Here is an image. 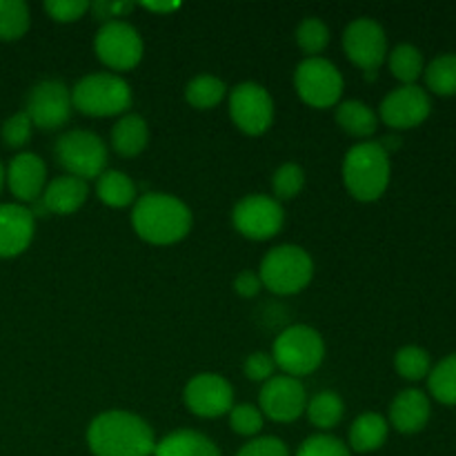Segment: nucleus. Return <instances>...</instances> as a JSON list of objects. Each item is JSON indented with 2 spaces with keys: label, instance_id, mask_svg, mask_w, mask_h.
I'll list each match as a JSON object with an SVG mask.
<instances>
[{
  "label": "nucleus",
  "instance_id": "f257e3e1",
  "mask_svg": "<svg viewBox=\"0 0 456 456\" xmlns=\"http://www.w3.org/2000/svg\"><path fill=\"white\" fill-rule=\"evenodd\" d=\"M87 444L94 456H154L156 450L151 428L125 410L98 414L89 423Z\"/></svg>",
  "mask_w": 456,
  "mask_h": 456
},
{
  "label": "nucleus",
  "instance_id": "f03ea898",
  "mask_svg": "<svg viewBox=\"0 0 456 456\" xmlns=\"http://www.w3.org/2000/svg\"><path fill=\"white\" fill-rule=\"evenodd\" d=\"M132 225L147 243L172 245L191 230V212L176 196L150 191L134 203Z\"/></svg>",
  "mask_w": 456,
  "mask_h": 456
},
{
  "label": "nucleus",
  "instance_id": "7ed1b4c3",
  "mask_svg": "<svg viewBox=\"0 0 456 456\" xmlns=\"http://www.w3.org/2000/svg\"><path fill=\"white\" fill-rule=\"evenodd\" d=\"M390 154L381 142H359L347 150L343 160V181L356 200L372 203L390 185Z\"/></svg>",
  "mask_w": 456,
  "mask_h": 456
},
{
  "label": "nucleus",
  "instance_id": "20e7f679",
  "mask_svg": "<svg viewBox=\"0 0 456 456\" xmlns=\"http://www.w3.org/2000/svg\"><path fill=\"white\" fill-rule=\"evenodd\" d=\"M312 274H314V263L310 254L298 245H279L270 249L261 261V283L270 292L289 297L310 285Z\"/></svg>",
  "mask_w": 456,
  "mask_h": 456
},
{
  "label": "nucleus",
  "instance_id": "39448f33",
  "mask_svg": "<svg viewBox=\"0 0 456 456\" xmlns=\"http://www.w3.org/2000/svg\"><path fill=\"white\" fill-rule=\"evenodd\" d=\"M71 107L87 116H116L132 107V89L116 74H89L71 89Z\"/></svg>",
  "mask_w": 456,
  "mask_h": 456
},
{
  "label": "nucleus",
  "instance_id": "423d86ee",
  "mask_svg": "<svg viewBox=\"0 0 456 456\" xmlns=\"http://www.w3.org/2000/svg\"><path fill=\"white\" fill-rule=\"evenodd\" d=\"M325 356V343L321 334L310 325H292L283 330L274 341L272 359L276 368L283 370L288 377H305L312 374Z\"/></svg>",
  "mask_w": 456,
  "mask_h": 456
},
{
  "label": "nucleus",
  "instance_id": "0eeeda50",
  "mask_svg": "<svg viewBox=\"0 0 456 456\" xmlns=\"http://www.w3.org/2000/svg\"><path fill=\"white\" fill-rule=\"evenodd\" d=\"M56 160L69 172V176L87 183V178H98L105 172L107 147L94 132L74 129L56 141Z\"/></svg>",
  "mask_w": 456,
  "mask_h": 456
},
{
  "label": "nucleus",
  "instance_id": "6e6552de",
  "mask_svg": "<svg viewBox=\"0 0 456 456\" xmlns=\"http://www.w3.org/2000/svg\"><path fill=\"white\" fill-rule=\"evenodd\" d=\"M294 87L307 105L325 110V107L337 105L341 98L343 76L328 58H305L294 71Z\"/></svg>",
  "mask_w": 456,
  "mask_h": 456
},
{
  "label": "nucleus",
  "instance_id": "1a4fd4ad",
  "mask_svg": "<svg viewBox=\"0 0 456 456\" xmlns=\"http://www.w3.org/2000/svg\"><path fill=\"white\" fill-rule=\"evenodd\" d=\"M94 49L102 65L111 67L116 71L132 69L142 58V38L136 27L125 20L102 22L98 29Z\"/></svg>",
  "mask_w": 456,
  "mask_h": 456
},
{
  "label": "nucleus",
  "instance_id": "9d476101",
  "mask_svg": "<svg viewBox=\"0 0 456 456\" xmlns=\"http://www.w3.org/2000/svg\"><path fill=\"white\" fill-rule=\"evenodd\" d=\"M234 227L252 240H267L283 227L285 212L274 196L249 194L236 203L232 212Z\"/></svg>",
  "mask_w": 456,
  "mask_h": 456
},
{
  "label": "nucleus",
  "instance_id": "9b49d317",
  "mask_svg": "<svg viewBox=\"0 0 456 456\" xmlns=\"http://www.w3.org/2000/svg\"><path fill=\"white\" fill-rule=\"evenodd\" d=\"M230 114L240 132L258 136L274 120V101L263 85L240 83L230 94Z\"/></svg>",
  "mask_w": 456,
  "mask_h": 456
},
{
  "label": "nucleus",
  "instance_id": "f8f14e48",
  "mask_svg": "<svg viewBox=\"0 0 456 456\" xmlns=\"http://www.w3.org/2000/svg\"><path fill=\"white\" fill-rule=\"evenodd\" d=\"M343 47L347 58L370 74L377 71L387 56L386 31L372 18H356L343 31Z\"/></svg>",
  "mask_w": 456,
  "mask_h": 456
},
{
  "label": "nucleus",
  "instance_id": "ddd939ff",
  "mask_svg": "<svg viewBox=\"0 0 456 456\" xmlns=\"http://www.w3.org/2000/svg\"><path fill=\"white\" fill-rule=\"evenodd\" d=\"M27 116L40 129H58L71 116V92L61 80H40L27 94Z\"/></svg>",
  "mask_w": 456,
  "mask_h": 456
},
{
  "label": "nucleus",
  "instance_id": "4468645a",
  "mask_svg": "<svg viewBox=\"0 0 456 456\" xmlns=\"http://www.w3.org/2000/svg\"><path fill=\"white\" fill-rule=\"evenodd\" d=\"M183 399H185L190 412L203 419L223 417V414H227L234 408L232 405L234 403V390H232L230 381L223 379L221 374L212 372L196 374L185 386Z\"/></svg>",
  "mask_w": 456,
  "mask_h": 456
},
{
  "label": "nucleus",
  "instance_id": "2eb2a0df",
  "mask_svg": "<svg viewBox=\"0 0 456 456\" xmlns=\"http://www.w3.org/2000/svg\"><path fill=\"white\" fill-rule=\"evenodd\" d=\"M258 403H261L263 414L270 417L276 423H292L305 412L307 408V395L305 387L298 379L281 374V377H272L265 381L261 395H258Z\"/></svg>",
  "mask_w": 456,
  "mask_h": 456
},
{
  "label": "nucleus",
  "instance_id": "dca6fc26",
  "mask_svg": "<svg viewBox=\"0 0 456 456\" xmlns=\"http://www.w3.org/2000/svg\"><path fill=\"white\" fill-rule=\"evenodd\" d=\"M381 120L395 129H410L430 116L432 102L426 89L419 85H401L381 101Z\"/></svg>",
  "mask_w": 456,
  "mask_h": 456
},
{
  "label": "nucleus",
  "instance_id": "f3484780",
  "mask_svg": "<svg viewBox=\"0 0 456 456\" xmlns=\"http://www.w3.org/2000/svg\"><path fill=\"white\" fill-rule=\"evenodd\" d=\"M9 190L20 203H36L47 187V167L45 160L34 151H20L12 159L4 172Z\"/></svg>",
  "mask_w": 456,
  "mask_h": 456
},
{
  "label": "nucleus",
  "instance_id": "a211bd4d",
  "mask_svg": "<svg viewBox=\"0 0 456 456\" xmlns=\"http://www.w3.org/2000/svg\"><path fill=\"white\" fill-rule=\"evenodd\" d=\"M36 218L20 203H0V258H13L34 240Z\"/></svg>",
  "mask_w": 456,
  "mask_h": 456
},
{
  "label": "nucleus",
  "instance_id": "6ab92c4d",
  "mask_svg": "<svg viewBox=\"0 0 456 456\" xmlns=\"http://www.w3.org/2000/svg\"><path fill=\"white\" fill-rule=\"evenodd\" d=\"M430 421V399L421 390L399 392L390 405V423L401 435L421 432Z\"/></svg>",
  "mask_w": 456,
  "mask_h": 456
},
{
  "label": "nucleus",
  "instance_id": "aec40b11",
  "mask_svg": "<svg viewBox=\"0 0 456 456\" xmlns=\"http://www.w3.org/2000/svg\"><path fill=\"white\" fill-rule=\"evenodd\" d=\"M87 194V183L67 174V176H58L47 183L43 196H40V208L52 214H74L83 208Z\"/></svg>",
  "mask_w": 456,
  "mask_h": 456
},
{
  "label": "nucleus",
  "instance_id": "412c9836",
  "mask_svg": "<svg viewBox=\"0 0 456 456\" xmlns=\"http://www.w3.org/2000/svg\"><path fill=\"white\" fill-rule=\"evenodd\" d=\"M154 456H223L205 435L191 430H178L156 444Z\"/></svg>",
  "mask_w": 456,
  "mask_h": 456
},
{
  "label": "nucleus",
  "instance_id": "4be33fe9",
  "mask_svg": "<svg viewBox=\"0 0 456 456\" xmlns=\"http://www.w3.org/2000/svg\"><path fill=\"white\" fill-rule=\"evenodd\" d=\"M150 141V127L138 114H127L111 129V145L120 156H138Z\"/></svg>",
  "mask_w": 456,
  "mask_h": 456
},
{
  "label": "nucleus",
  "instance_id": "5701e85b",
  "mask_svg": "<svg viewBox=\"0 0 456 456\" xmlns=\"http://www.w3.org/2000/svg\"><path fill=\"white\" fill-rule=\"evenodd\" d=\"M387 439V421L377 412H365L352 423L350 448L354 452H374Z\"/></svg>",
  "mask_w": 456,
  "mask_h": 456
},
{
  "label": "nucleus",
  "instance_id": "b1692460",
  "mask_svg": "<svg viewBox=\"0 0 456 456\" xmlns=\"http://www.w3.org/2000/svg\"><path fill=\"white\" fill-rule=\"evenodd\" d=\"M96 194L110 208H127L136 200V185L118 169H107L96 178Z\"/></svg>",
  "mask_w": 456,
  "mask_h": 456
},
{
  "label": "nucleus",
  "instance_id": "393cba45",
  "mask_svg": "<svg viewBox=\"0 0 456 456\" xmlns=\"http://www.w3.org/2000/svg\"><path fill=\"white\" fill-rule=\"evenodd\" d=\"M337 123L350 136L365 138L377 132V114L363 101H346L337 107Z\"/></svg>",
  "mask_w": 456,
  "mask_h": 456
},
{
  "label": "nucleus",
  "instance_id": "a878e982",
  "mask_svg": "<svg viewBox=\"0 0 456 456\" xmlns=\"http://www.w3.org/2000/svg\"><path fill=\"white\" fill-rule=\"evenodd\" d=\"M305 412L307 417H310L312 426L321 428V430H332L334 426L341 423L343 412H346V405H343V399L337 395V392L323 390L307 401Z\"/></svg>",
  "mask_w": 456,
  "mask_h": 456
},
{
  "label": "nucleus",
  "instance_id": "bb28decb",
  "mask_svg": "<svg viewBox=\"0 0 456 456\" xmlns=\"http://www.w3.org/2000/svg\"><path fill=\"white\" fill-rule=\"evenodd\" d=\"M185 98L196 110H212L225 98V83L212 74L196 76L185 87Z\"/></svg>",
  "mask_w": 456,
  "mask_h": 456
},
{
  "label": "nucleus",
  "instance_id": "cd10ccee",
  "mask_svg": "<svg viewBox=\"0 0 456 456\" xmlns=\"http://www.w3.org/2000/svg\"><path fill=\"white\" fill-rule=\"evenodd\" d=\"M428 387L432 396L445 405H456V354L445 356L428 374Z\"/></svg>",
  "mask_w": 456,
  "mask_h": 456
},
{
  "label": "nucleus",
  "instance_id": "c85d7f7f",
  "mask_svg": "<svg viewBox=\"0 0 456 456\" xmlns=\"http://www.w3.org/2000/svg\"><path fill=\"white\" fill-rule=\"evenodd\" d=\"M426 83L439 96L456 94V53H441L426 67Z\"/></svg>",
  "mask_w": 456,
  "mask_h": 456
},
{
  "label": "nucleus",
  "instance_id": "c756f323",
  "mask_svg": "<svg viewBox=\"0 0 456 456\" xmlns=\"http://www.w3.org/2000/svg\"><path fill=\"white\" fill-rule=\"evenodd\" d=\"M390 69L403 85H414V80L423 74V53L410 43L396 45L390 52Z\"/></svg>",
  "mask_w": 456,
  "mask_h": 456
},
{
  "label": "nucleus",
  "instance_id": "7c9ffc66",
  "mask_svg": "<svg viewBox=\"0 0 456 456\" xmlns=\"http://www.w3.org/2000/svg\"><path fill=\"white\" fill-rule=\"evenodd\" d=\"M29 29V7L22 0H0V40H18Z\"/></svg>",
  "mask_w": 456,
  "mask_h": 456
},
{
  "label": "nucleus",
  "instance_id": "2f4dec72",
  "mask_svg": "<svg viewBox=\"0 0 456 456\" xmlns=\"http://www.w3.org/2000/svg\"><path fill=\"white\" fill-rule=\"evenodd\" d=\"M395 365L396 372L403 379H408V381H421V379H426L432 370L430 354H428L423 347L417 346L401 347L395 356Z\"/></svg>",
  "mask_w": 456,
  "mask_h": 456
},
{
  "label": "nucleus",
  "instance_id": "473e14b6",
  "mask_svg": "<svg viewBox=\"0 0 456 456\" xmlns=\"http://www.w3.org/2000/svg\"><path fill=\"white\" fill-rule=\"evenodd\" d=\"M297 43L303 52L310 53V58H314L316 53H321L325 47H328L330 43L328 25H325L321 18H305L297 29Z\"/></svg>",
  "mask_w": 456,
  "mask_h": 456
},
{
  "label": "nucleus",
  "instance_id": "72a5a7b5",
  "mask_svg": "<svg viewBox=\"0 0 456 456\" xmlns=\"http://www.w3.org/2000/svg\"><path fill=\"white\" fill-rule=\"evenodd\" d=\"M303 185H305V172L297 163L281 165L274 172V178H272V187H274V196L279 203L294 199L303 190Z\"/></svg>",
  "mask_w": 456,
  "mask_h": 456
},
{
  "label": "nucleus",
  "instance_id": "f704fd0d",
  "mask_svg": "<svg viewBox=\"0 0 456 456\" xmlns=\"http://www.w3.org/2000/svg\"><path fill=\"white\" fill-rule=\"evenodd\" d=\"M230 426L240 436L258 435L263 428V412L249 403L236 405L230 410Z\"/></svg>",
  "mask_w": 456,
  "mask_h": 456
},
{
  "label": "nucleus",
  "instance_id": "c9c22d12",
  "mask_svg": "<svg viewBox=\"0 0 456 456\" xmlns=\"http://www.w3.org/2000/svg\"><path fill=\"white\" fill-rule=\"evenodd\" d=\"M297 456H350V448L330 435H314L303 441Z\"/></svg>",
  "mask_w": 456,
  "mask_h": 456
},
{
  "label": "nucleus",
  "instance_id": "e433bc0d",
  "mask_svg": "<svg viewBox=\"0 0 456 456\" xmlns=\"http://www.w3.org/2000/svg\"><path fill=\"white\" fill-rule=\"evenodd\" d=\"M31 127H34V123H31V118L27 116V111H18V114L9 116V118L4 120L0 134H3V141L7 142L9 147H22L27 145V141L31 138Z\"/></svg>",
  "mask_w": 456,
  "mask_h": 456
},
{
  "label": "nucleus",
  "instance_id": "4c0bfd02",
  "mask_svg": "<svg viewBox=\"0 0 456 456\" xmlns=\"http://www.w3.org/2000/svg\"><path fill=\"white\" fill-rule=\"evenodd\" d=\"M89 9V3L85 0H47L45 12L58 22H74Z\"/></svg>",
  "mask_w": 456,
  "mask_h": 456
},
{
  "label": "nucleus",
  "instance_id": "58836bf2",
  "mask_svg": "<svg viewBox=\"0 0 456 456\" xmlns=\"http://www.w3.org/2000/svg\"><path fill=\"white\" fill-rule=\"evenodd\" d=\"M236 456H289V450L276 436H261V439H254L243 445Z\"/></svg>",
  "mask_w": 456,
  "mask_h": 456
},
{
  "label": "nucleus",
  "instance_id": "ea45409f",
  "mask_svg": "<svg viewBox=\"0 0 456 456\" xmlns=\"http://www.w3.org/2000/svg\"><path fill=\"white\" fill-rule=\"evenodd\" d=\"M243 370L248 374V379H252V381H270L276 370V363L265 352H254V354L248 356Z\"/></svg>",
  "mask_w": 456,
  "mask_h": 456
},
{
  "label": "nucleus",
  "instance_id": "a19ab883",
  "mask_svg": "<svg viewBox=\"0 0 456 456\" xmlns=\"http://www.w3.org/2000/svg\"><path fill=\"white\" fill-rule=\"evenodd\" d=\"M89 9H92L94 16L98 18V20H116L118 16H123V13H129L134 9V3H125V0H118V3H111V0H96L94 4H89Z\"/></svg>",
  "mask_w": 456,
  "mask_h": 456
},
{
  "label": "nucleus",
  "instance_id": "79ce46f5",
  "mask_svg": "<svg viewBox=\"0 0 456 456\" xmlns=\"http://www.w3.org/2000/svg\"><path fill=\"white\" fill-rule=\"evenodd\" d=\"M261 288H263L261 276H258L256 272L245 270V272H240V274L236 276V281H234V289H236V292H239L243 298L256 297V294L261 292Z\"/></svg>",
  "mask_w": 456,
  "mask_h": 456
},
{
  "label": "nucleus",
  "instance_id": "37998d69",
  "mask_svg": "<svg viewBox=\"0 0 456 456\" xmlns=\"http://www.w3.org/2000/svg\"><path fill=\"white\" fill-rule=\"evenodd\" d=\"M142 7L151 9V12H174L178 3H142Z\"/></svg>",
  "mask_w": 456,
  "mask_h": 456
},
{
  "label": "nucleus",
  "instance_id": "c03bdc74",
  "mask_svg": "<svg viewBox=\"0 0 456 456\" xmlns=\"http://www.w3.org/2000/svg\"><path fill=\"white\" fill-rule=\"evenodd\" d=\"M3 185H4V167L3 163H0V191H3Z\"/></svg>",
  "mask_w": 456,
  "mask_h": 456
}]
</instances>
